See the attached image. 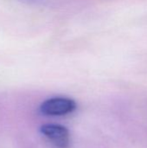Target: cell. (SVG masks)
I'll return each mask as SVG.
<instances>
[{"instance_id": "obj_1", "label": "cell", "mask_w": 147, "mask_h": 148, "mask_svg": "<svg viewBox=\"0 0 147 148\" xmlns=\"http://www.w3.org/2000/svg\"><path fill=\"white\" fill-rule=\"evenodd\" d=\"M76 108L74 100L65 97H54L46 100L40 106V111L45 115L59 116L72 113Z\"/></svg>"}, {"instance_id": "obj_2", "label": "cell", "mask_w": 147, "mask_h": 148, "mask_svg": "<svg viewBox=\"0 0 147 148\" xmlns=\"http://www.w3.org/2000/svg\"><path fill=\"white\" fill-rule=\"evenodd\" d=\"M40 132L57 148H68L70 135L68 130L58 124H45L40 127Z\"/></svg>"}]
</instances>
